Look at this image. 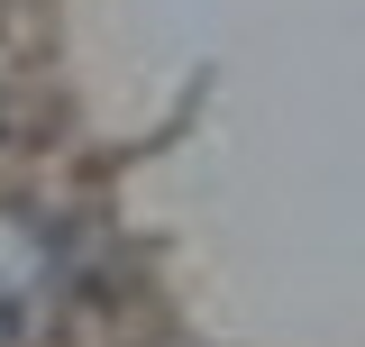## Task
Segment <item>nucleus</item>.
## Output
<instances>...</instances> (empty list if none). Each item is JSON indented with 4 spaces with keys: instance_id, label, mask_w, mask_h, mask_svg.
<instances>
[{
    "instance_id": "nucleus-1",
    "label": "nucleus",
    "mask_w": 365,
    "mask_h": 347,
    "mask_svg": "<svg viewBox=\"0 0 365 347\" xmlns=\"http://www.w3.org/2000/svg\"><path fill=\"white\" fill-rule=\"evenodd\" d=\"M28 283H37V247L19 228H0V338L28 320Z\"/></svg>"
}]
</instances>
